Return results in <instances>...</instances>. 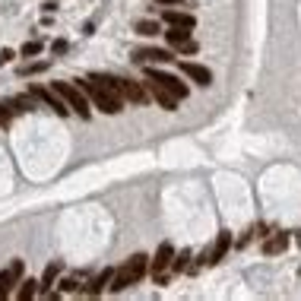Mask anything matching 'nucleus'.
I'll return each mask as SVG.
<instances>
[{
  "instance_id": "26",
  "label": "nucleus",
  "mask_w": 301,
  "mask_h": 301,
  "mask_svg": "<svg viewBox=\"0 0 301 301\" xmlns=\"http://www.w3.org/2000/svg\"><path fill=\"white\" fill-rule=\"evenodd\" d=\"M67 48H70V45H67L64 38H57V41L51 45V54H64V51H67Z\"/></svg>"
},
{
  "instance_id": "2",
  "label": "nucleus",
  "mask_w": 301,
  "mask_h": 301,
  "mask_svg": "<svg viewBox=\"0 0 301 301\" xmlns=\"http://www.w3.org/2000/svg\"><path fill=\"white\" fill-rule=\"evenodd\" d=\"M54 92L67 102L70 111H76L79 117H89V114H92V108H89V95L82 92L76 82H54Z\"/></svg>"
},
{
  "instance_id": "19",
  "label": "nucleus",
  "mask_w": 301,
  "mask_h": 301,
  "mask_svg": "<svg viewBox=\"0 0 301 301\" xmlns=\"http://www.w3.org/2000/svg\"><path fill=\"white\" fill-rule=\"evenodd\" d=\"M35 295H38V282H35V279H26V282H22V288L16 292L19 301H29V298H35Z\"/></svg>"
},
{
  "instance_id": "28",
  "label": "nucleus",
  "mask_w": 301,
  "mask_h": 301,
  "mask_svg": "<svg viewBox=\"0 0 301 301\" xmlns=\"http://www.w3.org/2000/svg\"><path fill=\"white\" fill-rule=\"evenodd\" d=\"M155 4H159V7H181L184 0H155Z\"/></svg>"
},
{
  "instance_id": "25",
  "label": "nucleus",
  "mask_w": 301,
  "mask_h": 301,
  "mask_svg": "<svg viewBox=\"0 0 301 301\" xmlns=\"http://www.w3.org/2000/svg\"><path fill=\"white\" fill-rule=\"evenodd\" d=\"M10 117H13V111H10L7 105H0V127H7V124H10Z\"/></svg>"
},
{
  "instance_id": "10",
  "label": "nucleus",
  "mask_w": 301,
  "mask_h": 301,
  "mask_svg": "<svg viewBox=\"0 0 301 301\" xmlns=\"http://www.w3.org/2000/svg\"><path fill=\"white\" fill-rule=\"evenodd\" d=\"M60 273H64V263H60V260H54V263H48V267H45V273H41V279H38V295H51V285H54V279H57V276Z\"/></svg>"
},
{
  "instance_id": "5",
  "label": "nucleus",
  "mask_w": 301,
  "mask_h": 301,
  "mask_svg": "<svg viewBox=\"0 0 301 301\" xmlns=\"http://www.w3.org/2000/svg\"><path fill=\"white\" fill-rule=\"evenodd\" d=\"M117 95L124 102H130V105H146L149 102V92L140 86V82H134V79H117Z\"/></svg>"
},
{
  "instance_id": "12",
  "label": "nucleus",
  "mask_w": 301,
  "mask_h": 301,
  "mask_svg": "<svg viewBox=\"0 0 301 301\" xmlns=\"http://www.w3.org/2000/svg\"><path fill=\"white\" fill-rule=\"evenodd\" d=\"M162 19L168 22V26H184V29H194V26H197V19H194V16L184 13V10H175V7H168L165 13H162Z\"/></svg>"
},
{
  "instance_id": "20",
  "label": "nucleus",
  "mask_w": 301,
  "mask_h": 301,
  "mask_svg": "<svg viewBox=\"0 0 301 301\" xmlns=\"http://www.w3.org/2000/svg\"><path fill=\"white\" fill-rule=\"evenodd\" d=\"M48 67H51V60H35V64H26L19 73H22V76H35V73H45Z\"/></svg>"
},
{
  "instance_id": "4",
  "label": "nucleus",
  "mask_w": 301,
  "mask_h": 301,
  "mask_svg": "<svg viewBox=\"0 0 301 301\" xmlns=\"http://www.w3.org/2000/svg\"><path fill=\"white\" fill-rule=\"evenodd\" d=\"M29 95L35 102H45L48 108H54V111L60 114V117H67L70 114V108H67V102L60 99V95L54 92V89H45V86H38V82H35V86H29Z\"/></svg>"
},
{
  "instance_id": "22",
  "label": "nucleus",
  "mask_w": 301,
  "mask_h": 301,
  "mask_svg": "<svg viewBox=\"0 0 301 301\" xmlns=\"http://www.w3.org/2000/svg\"><path fill=\"white\" fill-rule=\"evenodd\" d=\"M22 57H35V54H41V41H26V45H22V51H19Z\"/></svg>"
},
{
  "instance_id": "13",
  "label": "nucleus",
  "mask_w": 301,
  "mask_h": 301,
  "mask_svg": "<svg viewBox=\"0 0 301 301\" xmlns=\"http://www.w3.org/2000/svg\"><path fill=\"white\" fill-rule=\"evenodd\" d=\"M288 241H292V238H288V232H276L273 238H267V241H263V254H267V257L282 254V250L288 247Z\"/></svg>"
},
{
  "instance_id": "3",
  "label": "nucleus",
  "mask_w": 301,
  "mask_h": 301,
  "mask_svg": "<svg viewBox=\"0 0 301 301\" xmlns=\"http://www.w3.org/2000/svg\"><path fill=\"white\" fill-rule=\"evenodd\" d=\"M146 79H152L155 86H162L165 92H171L175 99H181L184 102L187 99V82H181V76H171V73H165V70H159L155 64H146Z\"/></svg>"
},
{
  "instance_id": "16",
  "label": "nucleus",
  "mask_w": 301,
  "mask_h": 301,
  "mask_svg": "<svg viewBox=\"0 0 301 301\" xmlns=\"http://www.w3.org/2000/svg\"><path fill=\"white\" fill-rule=\"evenodd\" d=\"M162 35H165V41L171 45V48H181V45L190 38V29H184V26H168V29H162Z\"/></svg>"
},
{
  "instance_id": "21",
  "label": "nucleus",
  "mask_w": 301,
  "mask_h": 301,
  "mask_svg": "<svg viewBox=\"0 0 301 301\" xmlns=\"http://www.w3.org/2000/svg\"><path fill=\"white\" fill-rule=\"evenodd\" d=\"M187 260H190V250H181L178 257H171V267H168V270H175V273H184V270L190 267Z\"/></svg>"
},
{
  "instance_id": "11",
  "label": "nucleus",
  "mask_w": 301,
  "mask_h": 301,
  "mask_svg": "<svg viewBox=\"0 0 301 301\" xmlns=\"http://www.w3.org/2000/svg\"><path fill=\"white\" fill-rule=\"evenodd\" d=\"M137 60L140 64H168V60H175V54L165 51V48H140Z\"/></svg>"
},
{
  "instance_id": "14",
  "label": "nucleus",
  "mask_w": 301,
  "mask_h": 301,
  "mask_svg": "<svg viewBox=\"0 0 301 301\" xmlns=\"http://www.w3.org/2000/svg\"><path fill=\"white\" fill-rule=\"evenodd\" d=\"M127 273H130V279H134V282H140L143 276L149 273V257L146 254H134V257L127 260Z\"/></svg>"
},
{
  "instance_id": "17",
  "label": "nucleus",
  "mask_w": 301,
  "mask_h": 301,
  "mask_svg": "<svg viewBox=\"0 0 301 301\" xmlns=\"http://www.w3.org/2000/svg\"><path fill=\"white\" fill-rule=\"evenodd\" d=\"M7 108H10L13 114H26V111H32V108H35V99H32V95H16V99L7 102Z\"/></svg>"
},
{
  "instance_id": "8",
  "label": "nucleus",
  "mask_w": 301,
  "mask_h": 301,
  "mask_svg": "<svg viewBox=\"0 0 301 301\" xmlns=\"http://www.w3.org/2000/svg\"><path fill=\"white\" fill-rule=\"evenodd\" d=\"M171 257H175V247L171 241H165V244H159V250H155V257L149 260V273H165L168 267H171Z\"/></svg>"
},
{
  "instance_id": "9",
  "label": "nucleus",
  "mask_w": 301,
  "mask_h": 301,
  "mask_svg": "<svg viewBox=\"0 0 301 301\" xmlns=\"http://www.w3.org/2000/svg\"><path fill=\"white\" fill-rule=\"evenodd\" d=\"M146 86H149L146 92H149V99H152V102H159V105L165 108V111H178V105H181V99H175V95H171V92H165L162 86H155V82H152V79L146 82Z\"/></svg>"
},
{
  "instance_id": "15",
  "label": "nucleus",
  "mask_w": 301,
  "mask_h": 301,
  "mask_svg": "<svg viewBox=\"0 0 301 301\" xmlns=\"http://www.w3.org/2000/svg\"><path fill=\"white\" fill-rule=\"evenodd\" d=\"M111 276H114V270H111V267H105V273H99V276H95V279L86 285V295H89V298H99V295L105 292V285L111 282Z\"/></svg>"
},
{
  "instance_id": "24",
  "label": "nucleus",
  "mask_w": 301,
  "mask_h": 301,
  "mask_svg": "<svg viewBox=\"0 0 301 301\" xmlns=\"http://www.w3.org/2000/svg\"><path fill=\"white\" fill-rule=\"evenodd\" d=\"M178 51H181V54H197V41H194V38H187L184 45L178 48Z\"/></svg>"
},
{
  "instance_id": "18",
  "label": "nucleus",
  "mask_w": 301,
  "mask_h": 301,
  "mask_svg": "<svg viewBox=\"0 0 301 301\" xmlns=\"http://www.w3.org/2000/svg\"><path fill=\"white\" fill-rule=\"evenodd\" d=\"M159 32H162V22L159 19H140L137 22V35H143V38H155Z\"/></svg>"
},
{
  "instance_id": "7",
  "label": "nucleus",
  "mask_w": 301,
  "mask_h": 301,
  "mask_svg": "<svg viewBox=\"0 0 301 301\" xmlns=\"http://www.w3.org/2000/svg\"><path fill=\"white\" fill-rule=\"evenodd\" d=\"M181 73H184L190 82H197V86H203L206 89L209 82H212V73L206 67H200V64H190V60H181Z\"/></svg>"
},
{
  "instance_id": "29",
  "label": "nucleus",
  "mask_w": 301,
  "mask_h": 301,
  "mask_svg": "<svg viewBox=\"0 0 301 301\" xmlns=\"http://www.w3.org/2000/svg\"><path fill=\"white\" fill-rule=\"evenodd\" d=\"M295 235H298V238H295V241H298V247H301V232H295Z\"/></svg>"
},
{
  "instance_id": "1",
  "label": "nucleus",
  "mask_w": 301,
  "mask_h": 301,
  "mask_svg": "<svg viewBox=\"0 0 301 301\" xmlns=\"http://www.w3.org/2000/svg\"><path fill=\"white\" fill-rule=\"evenodd\" d=\"M76 86L89 95V105H95L99 111H105V114H120V111H124V99H117L114 92L95 86L92 79H82V82H76Z\"/></svg>"
},
{
  "instance_id": "23",
  "label": "nucleus",
  "mask_w": 301,
  "mask_h": 301,
  "mask_svg": "<svg viewBox=\"0 0 301 301\" xmlns=\"http://www.w3.org/2000/svg\"><path fill=\"white\" fill-rule=\"evenodd\" d=\"M79 282L73 279V276H67V279H60V292H67V295H73V292H79Z\"/></svg>"
},
{
  "instance_id": "6",
  "label": "nucleus",
  "mask_w": 301,
  "mask_h": 301,
  "mask_svg": "<svg viewBox=\"0 0 301 301\" xmlns=\"http://www.w3.org/2000/svg\"><path fill=\"white\" fill-rule=\"evenodd\" d=\"M22 273H26V263H22V260H13L4 273H0V298H10L13 285L22 279Z\"/></svg>"
},
{
  "instance_id": "27",
  "label": "nucleus",
  "mask_w": 301,
  "mask_h": 301,
  "mask_svg": "<svg viewBox=\"0 0 301 301\" xmlns=\"http://www.w3.org/2000/svg\"><path fill=\"white\" fill-rule=\"evenodd\" d=\"M13 57H16V51H10V48H4V51H0V67H4V64H10Z\"/></svg>"
}]
</instances>
